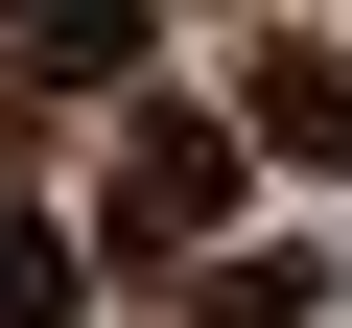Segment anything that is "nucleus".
<instances>
[{
  "mask_svg": "<svg viewBox=\"0 0 352 328\" xmlns=\"http://www.w3.org/2000/svg\"><path fill=\"white\" fill-rule=\"evenodd\" d=\"M212 211H235V117H212V94H164V117L118 141V188H94V258H118V281H164Z\"/></svg>",
  "mask_w": 352,
  "mask_h": 328,
  "instance_id": "f257e3e1",
  "label": "nucleus"
},
{
  "mask_svg": "<svg viewBox=\"0 0 352 328\" xmlns=\"http://www.w3.org/2000/svg\"><path fill=\"white\" fill-rule=\"evenodd\" d=\"M235 141H282V164H352V47H258V94H235Z\"/></svg>",
  "mask_w": 352,
  "mask_h": 328,
  "instance_id": "f03ea898",
  "label": "nucleus"
},
{
  "mask_svg": "<svg viewBox=\"0 0 352 328\" xmlns=\"http://www.w3.org/2000/svg\"><path fill=\"white\" fill-rule=\"evenodd\" d=\"M47 305H71V258H47V235H0V328H47Z\"/></svg>",
  "mask_w": 352,
  "mask_h": 328,
  "instance_id": "7ed1b4c3",
  "label": "nucleus"
}]
</instances>
